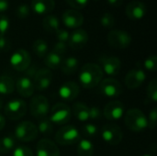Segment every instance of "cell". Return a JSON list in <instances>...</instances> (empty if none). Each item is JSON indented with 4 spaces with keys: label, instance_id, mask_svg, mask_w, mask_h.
Returning <instances> with one entry per match:
<instances>
[{
    "label": "cell",
    "instance_id": "cell-1",
    "mask_svg": "<svg viewBox=\"0 0 157 156\" xmlns=\"http://www.w3.org/2000/svg\"><path fill=\"white\" fill-rule=\"evenodd\" d=\"M104 76V73L101 67L93 63H86L80 70L79 82L84 88L90 89L99 85Z\"/></svg>",
    "mask_w": 157,
    "mask_h": 156
},
{
    "label": "cell",
    "instance_id": "cell-2",
    "mask_svg": "<svg viewBox=\"0 0 157 156\" xmlns=\"http://www.w3.org/2000/svg\"><path fill=\"white\" fill-rule=\"evenodd\" d=\"M124 122L126 127L133 132H142L148 128L147 118L139 108H131L125 113Z\"/></svg>",
    "mask_w": 157,
    "mask_h": 156
},
{
    "label": "cell",
    "instance_id": "cell-3",
    "mask_svg": "<svg viewBox=\"0 0 157 156\" xmlns=\"http://www.w3.org/2000/svg\"><path fill=\"white\" fill-rule=\"evenodd\" d=\"M80 140V132L73 125L63 126L55 133V142L60 145H74Z\"/></svg>",
    "mask_w": 157,
    "mask_h": 156
},
{
    "label": "cell",
    "instance_id": "cell-4",
    "mask_svg": "<svg viewBox=\"0 0 157 156\" xmlns=\"http://www.w3.org/2000/svg\"><path fill=\"white\" fill-rule=\"evenodd\" d=\"M39 134L37 126L30 121H22L15 128V139L22 143H29L34 141Z\"/></svg>",
    "mask_w": 157,
    "mask_h": 156
},
{
    "label": "cell",
    "instance_id": "cell-5",
    "mask_svg": "<svg viewBox=\"0 0 157 156\" xmlns=\"http://www.w3.org/2000/svg\"><path fill=\"white\" fill-rule=\"evenodd\" d=\"M108 43L110 47L123 50L128 48L132 43V36L128 31L122 29H112L107 36Z\"/></svg>",
    "mask_w": 157,
    "mask_h": 156
},
{
    "label": "cell",
    "instance_id": "cell-6",
    "mask_svg": "<svg viewBox=\"0 0 157 156\" xmlns=\"http://www.w3.org/2000/svg\"><path fill=\"white\" fill-rule=\"evenodd\" d=\"M29 111L30 114L38 120L46 118L50 112L48 99L42 95L34 96L29 101Z\"/></svg>",
    "mask_w": 157,
    "mask_h": 156
},
{
    "label": "cell",
    "instance_id": "cell-7",
    "mask_svg": "<svg viewBox=\"0 0 157 156\" xmlns=\"http://www.w3.org/2000/svg\"><path fill=\"white\" fill-rule=\"evenodd\" d=\"M71 108L67 104L57 103L52 108L49 120L52 124L63 125L69 122V120H71Z\"/></svg>",
    "mask_w": 157,
    "mask_h": 156
},
{
    "label": "cell",
    "instance_id": "cell-8",
    "mask_svg": "<svg viewBox=\"0 0 157 156\" xmlns=\"http://www.w3.org/2000/svg\"><path fill=\"white\" fill-rule=\"evenodd\" d=\"M4 112L12 120H20L27 112V104L22 99H12L5 105Z\"/></svg>",
    "mask_w": 157,
    "mask_h": 156
},
{
    "label": "cell",
    "instance_id": "cell-9",
    "mask_svg": "<svg viewBox=\"0 0 157 156\" xmlns=\"http://www.w3.org/2000/svg\"><path fill=\"white\" fill-rule=\"evenodd\" d=\"M101 137L103 141L110 145H118L123 138L121 129L116 124H106L101 129Z\"/></svg>",
    "mask_w": 157,
    "mask_h": 156
},
{
    "label": "cell",
    "instance_id": "cell-10",
    "mask_svg": "<svg viewBox=\"0 0 157 156\" xmlns=\"http://www.w3.org/2000/svg\"><path fill=\"white\" fill-rule=\"evenodd\" d=\"M99 90L105 97L109 98L118 97L123 92L121 84L114 78L102 79L99 83Z\"/></svg>",
    "mask_w": 157,
    "mask_h": 156
},
{
    "label": "cell",
    "instance_id": "cell-11",
    "mask_svg": "<svg viewBox=\"0 0 157 156\" xmlns=\"http://www.w3.org/2000/svg\"><path fill=\"white\" fill-rule=\"evenodd\" d=\"M98 64L103 73L109 76H117L121 70V62L116 56H108L104 55L99 58Z\"/></svg>",
    "mask_w": 157,
    "mask_h": 156
},
{
    "label": "cell",
    "instance_id": "cell-12",
    "mask_svg": "<svg viewBox=\"0 0 157 156\" xmlns=\"http://www.w3.org/2000/svg\"><path fill=\"white\" fill-rule=\"evenodd\" d=\"M9 62L13 69L18 72H24L31 63L30 54L26 50L18 49L13 52Z\"/></svg>",
    "mask_w": 157,
    "mask_h": 156
},
{
    "label": "cell",
    "instance_id": "cell-13",
    "mask_svg": "<svg viewBox=\"0 0 157 156\" xmlns=\"http://www.w3.org/2000/svg\"><path fill=\"white\" fill-rule=\"evenodd\" d=\"M33 85L34 88L39 91H44L52 84V74L51 70L48 68H40L38 69L34 77H33Z\"/></svg>",
    "mask_w": 157,
    "mask_h": 156
},
{
    "label": "cell",
    "instance_id": "cell-14",
    "mask_svg": "<svg viewBox=\"0 0 157 156\" xmlns=\"http://www.w3.org/2000/svg\"><path fill=\"white\" fill-rule=\"evenodd\" d=\"M146 80V74L141 68H134L131 70L124 78L125 86L129 89H136L140 87Z\"/></svg>",
    "mask_w": 157,
    "mask_h": 156
},
{
    "label": "cell",
    "instance_id": "cell-15",
    "mask_svg": "<svg viewBox=\"0 0 157 156\" xmlns=\"http://www.w3.org/2000/svg\"><path fill=\"white\" fill-rule=\"evenodd\" d=\"M62 21L69 29H78L84 23V16L78 10L66 9L62 15Z\"/></svg>",
    "mask_w": 157,
    "mask_h": 156
},
{
    "label": "cell",
    "instance_id": "cell-16",
    "mask_svg": "<svg viewBox=\"0 0 157 156\" xmlns=\"http://www.w3.org/2000/svg\"><path fill=\"white\" fill-rule=\"evenodd\" d=\"M102 114L109 120H118L124 115V105L119 100L111 101L105 106Z\"/></svg>",
    "mask_w": 157,
    "mask_h": 156
},
{
    "label": "cell",
    "instance_id": "cell-17",
    "mask_svg": "<svg viewBox=\"0 0 157 156\" xmlns=\"http://www.w3.org/2000/svg\"><path fill=\"white\" fill-rule=\"evenodd\" d=\"M36 156H60V151L50 139H41L36 146Z\"/></svg>",
    "mask_w": 157,
    "mask_h": 156
},
{
    "label": "cell",
    "instance_id": "cell-18",
    "mask_svg": "<svg viewBox=\"0 0 157 156\" xmlns=\"http://www.w3.org/2000/svg\"><path fill=\"white\" fill-rule=\"evenodd\" d=\"M125 12L131 20H141L146 15L147 8L144 2L132 1L126 6Z\"/></svg>",
    "mask_w": 157,
    "mask_h": 156
},
{
    "label": "cell",
    "instance_id": "cell-19",
    "mask_svg": "<svg viewBox=\"0 0 157 156\" xmlns=\"http://www.w3.org/2000/svg\"><path fill=\"white\" fill-rule=\"evenodd\" d=\"M88 41V34L83 29H76L70 33L68 45L73 50H80L84 48Z\"/></svg>",
    "mask_w": 157,
    "mask_h": 156
},
{
    "label": "cell",
    "instance_id": "cell-20",
    "mask_svg": "<svg viewBox=\"0 0 157 156\" xmlns=\"http://www.w3.org/2000/svg\"><path fill=\"white\" fill-rule=\"evenodd\" d=\"M80 93V86L73 81H68L63 84L59 88V96L66 101L75 100Z\"/></svg>",
    "mask_w": 157,
    "mask_h": 156
},
{
    "label": "cell",
    "instance_id": "cell-21",
    "mask_svg": "<svg viewBox=\"0 0 157 156\" xmlns=\"http://www.w3.org/2000/svg\"><path fill=\"white\" fill-rule=\"evenodd\" d=\"M15 88L17 89V93L23 97H29L34 93V85L32 79L22 75L17 78V82L15 83Z\"/></svg>",
    "mask_w": 157,
    "mask_h": 156
},
{
    "label": "cell",
    "instance_id": "cell-22",
    "mask_svg": "<svg viewBox=\"0 0 157 156\" xmlns=\"http://www.w3.org/2000/svg\"><path fill=\"white\" fill-rule=\"evenodd\" d=\"M55 7L54 0H31L30 8L38 15H48Z\"/></svg>",
    "mask_w": 157,
    "mask_h": 156
},
{
    "label": "cell",
    "instance_id": "cell-23",
    "mask_svg": "<svg viewBox=\"0 0 157 156\" xmlns=\"http://www.w3.org/2000/svg\"><path fill=\"white\" fill-rule=\"evenodd\" d=\"M79 66V62L78 59L73 56L67 57V58H63L60 66V69L62 70V72L66 74V75H72L74 74Z\"/></svg>",
    "mask_w": 157,
    "mask_h": 156
},
{
    "label": "cell",
    "instance_id": "cell-24",
    "mask_svg": "<svg viewBox=\"0 0 157 156\" xmlns=\"http://www.w3.org/2000/svg\"><path fill=\"white\" fill-rule=\"evenodd\" d=\"M63 57L56 52H54L53 51L48 52L46 54V56L44 57V63L47 66V68L49 70H56L59 69L62 63Z\"/></svg>",
    "mask_w": 157,
    "mask_h": 156
},
{
    "label": "cell",
    "instance_id": "cell-25",
    "mask_svg": "<svg viewBox=\"0 0 157 156\" xmlns=\"http://www.w3.org/2000/svg\"><path fill=\"white\" fill-rule=\"evenodd\" d=\"M73 113L79 121H86L89 120V107L85 103H75L73 106Z\"/></svg>",
    "mask_w": 157,
    "mask_h": 156
},
{
    "label": "cell",
    "instance_id": "cell-26",
    "mask_svg": "<svg viewBox=\"0 0 157 156\" xmlns=\"http://www.w3.org/2000/svg\"><path fill=\"white\" fill-rule=\"evenodd\" d=\"M42 27L49 33H55L60 29V20L56 16L47 15L42 19Z\"/></svg>",
    "mask_w": 157,
    "mask_h": 156
},
{
    "label": "cell",
    "instance_id": "cell-27",
    "mask_svg": "<svg viewBox=\"0 0 157 156\" xmlns=\"http://www.w3.org/2000/svg\"><path fill=\"white\" fill-rule=\"evenodd\" d=\"M15 91V81L8 75H0V95H10Z\"/></svg>",
    "mask_w": 157,
    "mask_h": 156
},
{
    "label": "cell",
    "instance_id": "cell-28",
    "mask_svg": "<svg viewBox=\"0 0 157 156\" xmlns=\"http://www.w3.org/2000/svg\"><path fill=\"white\" fill-rule=\"evenodd\" d=\"M77 154L78 156H93L94 144L86 139H81L77 143Z\"/></svg>",
    "mask_w": 157,
    "mask_h": 156
},
{
    "label": "cell",
    "instance_id": "cell-29",
    "mask_svg": "<svg viewBox=\"0 0 157 156\" xmlns=\"http://www.w3.org/2000/svg\"><path fill=\"white\" fill-rule=\"evenodd\" d=\"M16 147V139L12 135H7L0 139V154H7Z\"/></svg>",
    "mask_w": 157,
    "mask_h": 156
},
{
    "label": "cell",
    "instance_id": "cell-30",
    "mask_svg": "<svg viewBox=\"0 0 157 156\" xmlns=\"http://www.w3.org/2000/svg\"><path fill=\"white\" fill-rule=\"evenodd\" d=\"M48 43L42 39L36 40L32 44L33 52L40 58H44L46 56V54L48 53Z\"/></svg>",
    "mask_w": 157,
    "mask_h": 156
},
{
    "label": "cell",
    "instance_id": "cell-31",
    "mask_svg": "<svg viewBox=\"0 0 157 156\" xmlns=\"http://www.w3.org/2000/svg\"><path fill=\"white\" fill-rule=\"evenodd\" d=\"M37 129H38L39 132H40L42 135H46V136H50L53 132V125L51 122V120L49 119H47V117L44 119L39 120Z\"/></svg>",
    "mask_w": 157,
    "mask_h": 156
},
{
    "label": "cell",
    "instance_id": "cell-32",
    "mask_svg": "<svg viewBox=\"0 0 157 156\" xmlns=\"http://www.w3.org/2000/svg\"><path fill=\"white\" fill-rule=\"evenodd\" d=\"M100 23H101L102 27L105 28V29H112L115 26V23H116L115 17L111 13L106 12L101 16Z\"/></svg>",
    "mask_w": 157,
    "mask_h": 156
},
{
    "label": "cell",
    "instance_id": "cell-33",
    "mask_svg": "<svg viewBox=\"0 0 157 156\" xmlns=\"http://www.w3.org/2000/svg\"><path fill=\"white\" fill-rule=\"evenodd\" d=\"M147 97L153 101V102H156L157 101V80L155 78L152 79L150 81V83L148 84L147 86Z\"/></svg>",
    "mask_w": 157,
    "mask_h": 156
},
{
    "label": "cell",
    "instance_id": "cell-34",
    "mask_svg": "<svg viewBox=\"0 0 157 156\" xmlns=\"http://www.w3.org/2000/svg\"><path fill=\"white\" fill-rule=\"evenodd\" d=\"M144 66L147 71L150 72H155L157 68V57L156 55L153 54L148 56L144 62Z\"/></svg>",
    "mask_w": 157,
    "mask_h": 156
},
{
    "label": "cell",
    "instance_id": "cell-35",
    "mask_svg": "<svg viewBox=\"0 0 157 156\" xmlns=\"http://www.w3.org/2000/svg\"><path fill=\"white\" fill-rule=\"evenodd\" d=\"M29 12H30V7L26 3L20 4L16 8V16L20 19L26 18L29 15Z\"/></svg>",
    "mask_w": 157,
    "mask_h": 156
},
{
    "label": "cell",
    "instance_id": "cell-36",
    "mask_svg": "<svg viewBox=\"0 0 157 156\" xmlns=\"http://www.w3.org/2000/svg\"><path fill=\"white\" fill-rule=\"evenodd\" d=\"M10 26V21L8 17L3 14H0V38L4 37L7 32Z\"/></svg>",
    "mask_w": 157,
    "mask_h": 156
},
{
    "label": "cell",
    "instance_id": "cell-37",
    "mask_svg": "<svg viewBox=\"0 0 157 156\" xmlns=\"http://www.w3.org/2000/svg\"><path fill=\"white\" fill-rule=\"evenodd\" d=\"M13 156H34V154L29 147L17 146L13 150Z\"/></svg>",
    "mask_w": 157,
    "mask_h": 156
},
{
    "label": "cell",
    "instance_id": "cell-38",
    "mask_svg": "<svg viewBox=\"0 0 157 156\" xmlns=\"http://www.w3.org/2000/svg\"><path fill=\"white\" fill-rule=\"evenodd\" d=\"M65 1L73 9L75 10L85 8L89 2V0H65Z\"/></svg>",
    "mask_w": 157,
    "mask_h": 156
},
{
    "label": "cell",
    "instance_id": "cell-39",
    "mask_svg": "<svg viewBox=\"0 0 157 156\" xmlns=\"http://www.w3.org/2000/svg\"><path fill=\"white\" fill-rule=\"evenodd\" d=\"M147 122H148V128L150 130H155L157 124V108H154L147 118Z\"/></svg>",
    "mask_w": 157,
    "mask_h": 156
},
{
    "label": "cell",
    "instance_id": "cell-40",
    "mask_svg": "<svg viewBox=\"0 0 157 156\" xmlns=\"http://www.w3.org/2000/svg\"><path fill=\"white\" fill-rule=\"evenodd\" d=\"M82 131L86 136L88 137H94L98 133V128L94 124H86L82 128Z\"/></svg>",
    "mask_w": 157,
    "mask_h": 156
},
{
    "label": "cell",
    "instance_id": "cell-41",
    "mask_svg": "<svg viewBox=\"0 0 157 156\" xmlns=\"http://www.w3.org/2000/svg\"><path fill=\"white\" fill-rule=\"evenodd\" d=\"M55 35H56V39H57V40H58V41L64 42V43L68 42L70 33H69L66 29H59L55 32Z\"/></svg>",
    "mask_w": 157,
    "mask_h": 156
},
{
    "label": "cell",
    "instance_id": "cell-42",
    "mask_svg": "<svg viewBox=\"0 0 157 156\" xmlns=\"http://www.w3.org/2000/svg\"><path fill=\"white\" fill-rule=\"evenodd\" d=\"M102 111L98 107H91L89 108V120H100L102 117Z\"/></svg>",
    "mask_w": 157,
    "mask_h": 156
},
{
    "label": "cell",
    "instance_id": "cell-43",
    "mask_svg": "<svg viewBox=\"0 0 157 156\" xmlns=\"http://www.w3.org/2000/svg\"><path fill=\"white\" fill-rule=\"evenodd\" d=\"M54 52L63 56V54H65L66 51H67V44L64 42H61V41H57L55 43V45L53 46V50Z\"/></svg>",
    "mask_w": 157,
    "mask_h": 156
},
{
    "label": "cell",
    "instance_id": "cell-44",
    "mask_svg": "<svg viewBox=\"0 0 157 156\" xmlns=\"http://www.w3.org/2000/svg\"><path fill=\"white\" fill-rule=\"evenodd\" d=\"M11 49V41L6 37L0 38V51L7 52Z\"/></svg>",
    "mask_w": 157,
    "mask_h": 156
},
{
    "label": "cell",
    "instance_id": "cell-45",
    "mask_svg": "<svg viewBox=\"0 0 157 156\" xmlns=\"http://www.w3.org/2000/svg\"><path fill=\"white\" fill-rule=\"evenodd\" d=\"M38 71V69L36 68V66H29L25 71H24V73H25V76H27V77H29V78H30V79H33V77H34V75H35V74H36V72Z\"/></svg>",
    "mask_w": 157,
    "mask_h": 156
},
{
    "label": "cell",
    "instance_id": "cell-46",
    "mask_svg": "<svg viewBox=\"0 0 157 156\" xmlns=\"http://www.w3.org/2000/svg\"><path fill=\"white\" fill-rule=\"evenodd\" d=\"M9 7L8 0H0V13L6 11Z\"/></svg>",
    "mask_w": 157,
    "mask_h": 156
},
{
    "label": "cell",
    "instance_id": "cell-47",
    "mask_svg": "<svg viewBox=\"0 0 157 156\" xmlns=\"http://www.w3.org/2000/svg\"><path fill=\"white\" fill-rule=\"evenodd\" d=\"M107 1L111 6H114V7H119L122 4V0H107Z\"/></svg>",
    "mask_w": 157,
    "mask_h": 156
},
{
    "label": "cell",
    "instance_id": "cell-48",
    "mask_svg": "<svg viewBox=\"0 0 157 156\" xmlns=\"http://www.w3.org/2000/svg\"><path fill=\"white\" fill-rule=\"evenodd\" d=\"M5 125H6V119L2 114H0V131L5 128Z\"/></svg>",
    "mask_w": 157,
    "mask_h": 156
},
{
    "label": "cell",
    "instance_id": "cell-49",
    "mask_svg": "<svg viewBox=\"0 0 157 156\" xmlns=\"http://www.w3.org/2000/svg\"><path fill=\"white\" fill-rule=\"evenodd\" d=\"M2 107H3V99L0 97V109L2 108Z\"/></svg>",
    "mask_w": 157,
    "mask_h": 156
},
{
    "label": "cell",
    "instance_id": "cell-50",
    "mask_svg": "<svg viewBox=\"0 0 157 156\" xmlns=\"http://www.w3.org/2000/svg\"><path fill=\"white\" fill-rule=\"evenodd\" d=\"M142 156H153L152 154H144V155Z\"/></svg>",
    "mask_w": 157,
    "mask_h": 156
},
{
    "label": "cell",
    "instance_id": "cell-51",
    "mask_svg": "<svg viewBox=\"0 0 157 156\" xmlns=\"http://www.w3.org/2000/svg\"><path fill=\"white\" fill-rule=\"evenodd\" d=\"M94 1H99V0H94Z\"/></svg>",
    "mask_w": 157,
    "mask_h": 156
}]
</instances>
